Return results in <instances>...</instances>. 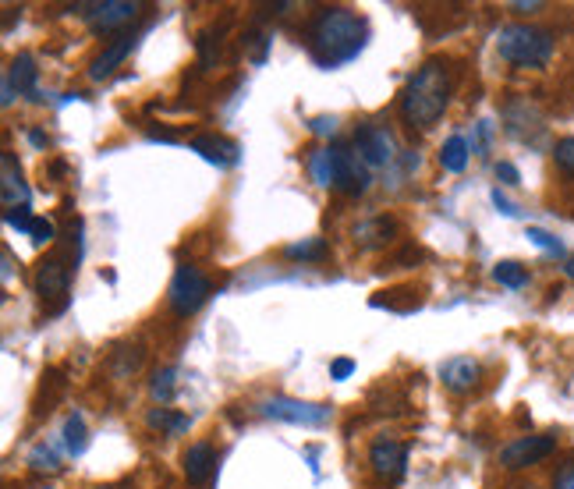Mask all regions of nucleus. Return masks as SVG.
Listing matches in <instances>:
<instances>
[{"mask_svg": "<svg viewBox=\"0 0 574 489\" xmlns=\"http://www.w3.org/2000/svg\"><path fill=\"white\" fill-rule=\"evenodd\" d=\"M365 39H369V25L351 8H323L305 25V50L323 71L355 61L365 50Z\"/></svg>", "mask_w": 574, "mask_h": 489, "instance_id": "obj_1", "label": "nucleus"}, {"mask_svg": "<svg viewBox=\"0 0 574 489\" xmlns=\"http://www.w3.org/2000/svg\"><path fill=\"white\" fill-rule=\"evenodd\" d=\"M450 93H454V71H450V64L443 57H433L422 68H415L408 86L401 89V100H397L401 121L408 128L429 132L443 117V110H447Z\"/></svg>", "mask_w": 574, "mask_h": 489, "instance_id": "obj_2", "label": "nucleus"}, {"mask_svg": "<svg viewBox=\"0 0 574 489\" xmlns=\"http://www.w3.org/2000/svg\"><path fill=\"white\" fill-rule=\"evenodd\" d=\"M553 47H557V43H553V32L528 22L504 25V29L497 32V54L504 57L507 64H514V68L543 71L546 64L553 61Z\"/></svg>", "mask_w": 574, "mask_h": 489, "instance_id": "obj_3", "label": "nucleus"}, {"mask_svg": "<svg viewBox=\"0 0 574 489\" xmlns=\"http://www.w3.org/2000/svg\"><path fill=\"white\" fill-rule=\"evenodd\" d=\"M213 295V280L192 263H181L171 277V288H167V305H171L174 316L188 319L210 302Z\"/></svg>", "mask_w": 574, "mask_h": 489, "instance_id": "obj_4", "label": "nucleus"}, {"mask_svg": "<svg viewBox=\"0 0 574 489\" xmlns=\"http://www.w3.org/2000/svg\"><path fill=\"white\" fill-rule=\"evenodd\" d=\"M71 270H75V266H71L61 252H54V256H47L36 266V295L39 302L47 305V312H61L64 305H68Z\"/></svg>", "mask_w": 574, "mask_h": 489, "instance_id": "obj_5", "label": "nucleus"}, {"mask_svg": "<svg viewBox=\"0 0 574 489\" xmlns=\"http://www.w3.org/2000/svg\"><path fill=\"white\" fill-rule=\"evenodd\" d=\"M259 412L266 419L277 422H291V426H326L330 422V404H309V401H295V397H266L259 401Z\"/></svg>", "mask_w": 574, "mask_h": 489, "instance_id": "obj_6", "label": "nucleus"}, {"mask_svg": "<svg viewBox=\"0 0 574 489\" xmlns=\"http://www.w3.org/2000/svg\"><path fill=\"white\" fill-rule=\"evenodd\" d=\"M553 451H557V436H550V433L518 436V440H511L504 451H500V465H504L507 472H525V468L546 461Z\"/></svg>", "mask_w": 574, "mask_h": 489, "instance_id": "obj_7", "label": "nucleus"}, {"mask_svg": "<svg viewBox=\"0 0 574 489\" xmlns=\"http://www.w3.org/2000/svg\"><path fill=\"white\" fill-rule=\"evenodd\" d=\"M142 4L135 0H103V4H78V15L93 25V32H117L128 22H135Z\"/></svg>", "mask_w": 574, "mask_h": 489, "instance_id": "obj_8", "label": "nucleus"}, {"mask_svg": "<svg viewBox=\"0 0 574 489\" xmlns=\"http://www.w3.org/2000/svg\"><path fill=\"white\" fill-rule=\"evenodd\" d=\"M369 465L383 482H401L408 472V443L394 440V436H380L369 447Z\"/></svg>", "mask_w": 574, "mask_h": 489, "instance_id": "obj_9", "label": "nucleus"}, {"mask_svg": "<svg viewBox=\"0 0 574 489\" xmlns=\"http://www.w3.org/2000/svg\"><path fill=\"white\" fill-rule=\"evenodd\" d=\"M334 149V192L341 195H362L369 188V167L358 160L355 149L330 146Z\"/></svg>", "mask_w": 574, "mask_h": 489, "instance_id": "obj_10", "label": "nucleus"}, {"mask_svg": "<svg viewBox=\"0 0 574 489\" xmlns=\"http://www.w3.org/2000/svg\"><path fill=\"white\" fill-rule=\"evenodd\" d=\"M351 142H355V153L365 167H387V163L394 160V139H390V132L380 125H358Z\"/></svg>", "mask_w": 574, "mask_h": 489, "instance_id": "obj_11", "label": "nucleus"}, {"mask_svg": "<svg viewBox=\"0 0 574 489\" xmlns=\"http://www.w3.org/2000/svg\"><path fill=\"white\" fill-rule=\"evenodd\" d=\"M181 468H185L188 486H206L217 472V447L210 440H195L181 458Z\"/></svg>", "mask_w": 574, "mask_h": 489, "instance_id": "obj_12", "label": "nucleus"}, {"mask_svg": "<svg viewBox=\"0 0 574 489\" xmlns=\"http://www.w3.org/2000/svg\"><path fill=\"white\" fill-rule=\"evenodd\" d=\"M440 380H443V387H447L450 394H468V390L479 387L482 365L475 362V358H468V355H458V358H450V362L440 365Z\"/></svg>", "mask_w": 574, "mask_h": 489, "instance_id": "obj_13", "label": "nucleus"}, {"mask_svg": "<svg viewBox=\"0 0 574 489\" xmlns=\"http://www.w3.org/2000/svg\"><path fill=\"white\" fill-rule=\"evenodd\" d=\"M132 50H135V36H132V32H121L114 43H107V47L93 57V64H89V78H93V82L110 78L117 68H121V64L128 61V54H132Z\"/></svg>", "mask_w": 574, "mask_h": 489, "instance_id": "obj_14", "label": "nucleus"}, {"mask_svg": "<svg viewBox=\"0 0 574 489\" xmlns=\"http://www.w3.org/2000/svg\"><path fill=\"white\" fill-rule=\"evenodd\" d=\"M397 234V220L394 217H369L362 220V224H355V231H351V238H355V245L362 252H376V249H387L390 241H394Z\"/></svg>", "mask_w": 574, "mask_h": 489, "instance_id": "obj_15", "label": "nucleus"}, {"mask_svg": "<svg viewBox=\"0 0 574 489\" xmlns=\"http://www.w3.org/2000/svg\"><path fill=\"white\" fill-rule=\"evenodd\" d=\"M36 75H39V68H36V61H32V54H18L15 61H11L8 75H4V82H8L18 96L43 100V96H39V89H36Z\"/></svg>", "mask_w": 574, "mask_h": 489, "instance_id": "obj_16", "label": "nucleus"}, {"mask_svg": "<svg viewBox=\"0 0 574 489\" xmlns=\"http://www.w3.org/2000/svg\"><path fill=\"white\" fill-rule=\"evenodd\" d=\"M192 149L202 160L217 163V167H234L238 163V142L224 139V135H202V139L192 142Z\"/></svg>", "mask_w": 574, "mask_h": 489, "instance_id": "obj_17", "label": "nucleus"}, {"mask_svg": "<svg viewBox=\"0 0 574 489\" xmlns=\"http://www.w3.org/2000/svg\"><path fill=\"white\" fill-rule=\"evenodd\" d=\"M0 163H4V206H8V210L29 206V185L22 181V171H18L15 153H4V156H0Z\"/></svg>", "mask_w": 574, "mask_h": 489, "instance_id": "obj_18", "label": "nucleus"}, {"mask_svg": "<svg viewBox=\"0 0 574 489\" xmlns=\"http://www.w3.org/2000/svg\"><path fill=\"white\" fill-rule=\"evenodd\" d=\"M468 156H472V146H468L465 135H450L440 146V167L450 174H461L468 167Z\"/></svg>", "mask_w": 574, "mask_h": 489, "instance_id": "obj_19", "label": "nucleus"}, {"mask_svg": "<svg viewBox=\"0 0 574 489\" xmlns=\"http://www.w3.org/2000/svg\"><path fill=\"white\" fill-rule=\"evenodd\" d=\"M305 163H309V174L319 188H334V149H323V146L309 149Z\"/></svg>", "mask_w": 574, "mask_h": 489, "instance_id": "obj_20", "label": "nucleus"}, {"mask_svg": "<svg viewBox=\"0 0 574 489\" xmlns=\"http://www.w3.org/2000/svg\"><path fill=\"white\" fill-rule=\"evenodd\" d=\"M146 422L153 429H160L163 436H185L188 426H192L188 415H178V412H171V408H153V412L146 415Z\"/></svg>", "mask_w": 574, "mask_h": 489, "instance_id": "obj_21", "label": "nucleus"}, {"mask_svg": "<svg viewBox=\"0 0 574 489\" xmlns=\"http://www.w3.org/2000/svg\"><path fill=\"white\" fill-rule=\"evenodd\" d=\"M287 259H295V263H323L330 256L323 238H305V241H295V245H287L284 249Z\"/></svg>", "mask_w": 574, "mask_h": 489, "instance_id": "obj_22", "label": "nucleus"}, {"mask_svg": "<svg viewBox=\"0 0 574 489\" xmlns=\"http://www.w3.org/2000/svg\"><path fill=\"white\" fill-rule=\"evenodd\" d=\"M64 447H68L71 458H82L89 447V433H86V419L82 415H68V422H64Z\"/></svg>", "mask_w": 574, "mask_h": 489, "instance_id": "obj_23", "label": "nucleus"}, {"mask_svg": "<svg viewBox=\"0 0 574 489\" xmlns=\"http://www.w3.org/2000/svg\"><path fill=\"white\" fill-rule=\"evenodd\" d=\"M493 280H497L500 288H511V291H521L528 288V270L521 263H514V259H504V263L493 266Z\"/></svg>", "mask_w": 574, "mask_h": 489, "instance_id": "obj_24", "label": "nucleus"}, {"mask_svg": "<svg viewBox=\"0 0 574 489\" xmlns=\"http://www.w3.org/2000/svg\"><path fill=\"white\" fill-rule=\"evenodd\" d=\"M149 394H153V401L171 404V401H174V394H178V369H174V365H167V369L153 373V383H149Z\"/></svg>", "mask_w": 574, "mask_h": 489, "instance_id": "obj_25", "label": "nucleus"}, {"mask_svg": "<svg viewBox=\"0 0 574 489\" xmlns=\"http://www.w3.org/2000/svg\"><path fill=\"white\" fill-rule=\"evenodd\" d=\"M536 249H543L546 256H560V259H567L564 256V241L557 238V234H550V231H543V227H528V234H525Z\"/></svg>", "mask_w": 574, "mask_h": 489, "instance_id": "obj_26", "label": "nucleus"}, {"mask_svg": "<svg viewBox=\"0 0 574 489\" xmlns=\"http://www.w3.org/2000/svg\"><path fill=\"white\" fill-rule=\"evenodd\" d=\"M195 50H199L202 71H210L213 64L220 61V36H213V32H202V36L195 39Z\"/></svg>", "mask_w": 574, "mask_h": 489, "instance_id": "obj_27", "label": "nucleus"}, {"mask_svg": "<svg viewBox=\"0 0 574 489\" xmlns=\"http://www.w3.org/2000/svg\"><path fill=\"white\" fill-rule=\"evenodd\" d=\"M553 163H557L564 174H574V135H567V139H560L557 146H553Z\"/></svg>", "mask_w": 574, "mask_h": 489, "instance_id": "obj_28", "label": "nucleus"}, {"mask_svg": "<svg viewBox=\"0 0 574 489\" xmlns=\"http://www.w3.org/2000/svg\"><path fill=\"white\" fill-rule=\"evenodd\" d=\"M54 238H57L54 220H47V217H36V220H32V227H29V241H32V245H50Z\"/></svg>", "mask_w": 574, "mask_h": 489, "instance_id": "obj_29", "label": "nucleus"}, {"mask_svg": "<svg viewBox=\"0 0 574 489\" xmlns=\"http://www.w3.org/2000/svg\"><path fill=\"white\" fill-rule=\"evenodd\" d=\"M29 465L39 468V472H57V454L50 451V447H36V451L29 454Z\"/></svg>", "mask_w": 574, "mask_h": 489, "instance_id": "obj_30", "label": "nucleus"}, {"mask_svg": "<svg viewBox=\"0 0 574 489\" xmlns=\"http://www.w3.org/2000/svg\"><path fill=\"white\" fill-rule=\"evenodd\" d=\"M4 220H8V227H15V231L29 234V227L36 217L29 213V206H18V210H4Z\"/></svg>", "mask_w": 574, "mask_h": 489, "instance_id": "obj_31", "label": "nucleus"}, {"mask_svg": "<svg viewBox=\"0 0 574 489\" xmlns=\"http://www.w3.org/2000/svg\"><path fill=\"white\" fill-rule=\"evenodd\" d=\"M553 489H574V458H567L553 475Z\"/></svg>", "mask_w": 574, "mask_h": 489, "instance_id": "obj_32", "label": "nucleus"}, {"mask_svg": "<svg viewBox=\"0 0 574 489\" xmlns=\"http://www.w3.org/2000/svg\"><path fill=\"white\" fill-rule=\"evenodd\" d=\"M489 135H493V128H489V121H479L475 125V142H472V149L479 156H486V149H489Z\"/></svg>", "mask_w": 574, "mask_h": 489, "instance_id": "obj_33", "label": "nucleus"}, {"mask_svg": "<svg viewBox=\"0 0 574 489\" xmlns=\"http://www.w3.org/2000/svg\"><path fill=\"white\" fill-rule=\"evenodd\" d=\"M493 171H497V181H504V185H521V174H518V167H514V163L500 160Z\"/></svg>", "mask_w": 574, "mask_h": 489, "instance_id": "obj_34", "label": "nucleus"}, {"mask_svg": "<svg viewBox=\"0 0 574 489\" xmlns=\"http://www.w3.org/2000/svg\"><path fill=\"white\" fill-rule=\"evenodd\" d=\"M351 373H355V362H351V358H334V362H330V380H348Z\"/></svg>", "mask_w": 574, "mask_h": 489, "instance_id": "obj_35", "label": "nucleus"}, {"mask_svg": "<svg viewBox=\"0 0 574 489\" xmlns=\"http://www.w3.org/2000/svg\"><path fill=\"white\" fill-rule=\"evenodd\" d=\"M493 206H497V210L504 213V217H521V210L514 206L511 199H507L504 192H500V188H493Z\"/></svg>", "mask_w": 574, "mask_h": 489, "instance_id": "obj_36", "label": "nucleus"}, {"mask_svg": "<svg viewBox=\"0 0 574 489\" xmlns=\"http://www.w3.org/2000/svg\"><path fill=\"white\" fill-rule=\"evenodd\" d=\"M312 132L316 135H334L337 132V117H312Z\"/></svg>", "mask_w": 574, "mask_h": 489, "instance_id": "obj_37", "label": "nucleus"}, {"mask_svg": "<svg viewBox=\"0 0 574 489\" xmlns=\"http://www.w3.org/2000/svg\"><path fill=\"white\" fill-rule=\"evenodd\" d=\"M507 8L514 11V15H536V11H543V0H514V4H507Z\"/></svg>", "mask_w": 574, "mask_h": 489, "instance_id": "obj_38", "label": "nucleus"}, {"mask_svg": "<svg viewBox=\"0 0 574 489\" xmlns=\"http://www.w3.org/2000/svg\"><path fill=\"white\" fill-rule=\"evenodd\" d=\"M29 142H32V146H36V149H47V146H50V139H47V135H43V132H36V128H32V132H29Z\"/></svg>", "mask_w": 574, "mask_h": 489, "instance_id": "obj_39", "label": "nucleus"}, {"mask_svg": "<svg viewBox=\"0 0 574 489\" xmlns=\"http://www.w3.org/2000/svg\"><path fill=\"white\" fill-rule=\"evenodd\" d=\"M564 273L574 280V256H567V259H564Z\"/></svg>", "mask_w": 574, "mask_h": 489, "instance_id": "obj_40", "label": "nucleus"}, {"mask_svg": "<svg viewBox=\"0 0 574 489\" xmlns=\"http://www.w3.org/2000/svg\"><path fill=\"white\" fill-rule=\"evenodd\" d=\"M521 489H539V486H521Z\"/></svg>", "mask_w": 574, "mask_h": 489, "instance_id": "obj_41", "label": "nucleus"}]
</instances>
